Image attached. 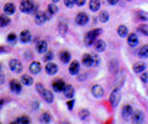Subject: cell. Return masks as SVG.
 Masks as SVG:
<instances>
[{
    "label": "cell",
    "instance_id": "cell-15",
    "mask_svg": "<svg viewBox=\"0 0 148 124\" xmlns=\"http://www.w3.org/2000/svg\"><path fill=\"white\" fill-rule=\"evenodd\" d=\"M94 48H95V51H98V52L105 51V48H106L105 41H103V40H96L95 42H94Z\"/></svg>",
    "mask_w": 148,
    "mask_h": 124
},
{
    "label": "cell",
    "instance_id": "cell-17",
    "mask_svg": "<svg viewBox=\"0 0 148 124\" xmlns=\"http://www.w3.org/2000/svg\"><path fill=\"white\" fill-rule=\"evenodd\" d=\"M30 72L32 73V75H37V73H40L41 72V65H40V62H37V61L31 62V65H30Z\"/></svg>",
    "mask_w": 148,
    "mask_h": 124
},
{
    "label": "cell",
    "instance_id": "cell-18",
    "mask_svg": "<svg viewBox=\"0 0 148 124\" xmlns=\"http://www.w3.org/2000/svg\"><path fill=\"white\" fill-rule=\"evenodd\" d=\"M63 93H64V97H67V98H73V97H74V93H75V91H74V88H73L72 86L67 85L66 87H64V89H63Z\"/></svg>",
    "mask_w": 148,
    "mask_h": 124
},
{
    "label": "cell",
    "instance_id": "cell-14",
    "mask_svg": "<svg viewBox=\"0 0 148 124\" xmlns=\"http://www.w3.org/2000/svg\"><path fill=\"white\" fill-rule=\"evenodd\" d=\"M79 70H80V65L78 61H73L71 63V66H69V73L73 76L78 75V73H79Z\"/></svg>",
    "mask_w": 148,
    "mask_h": 124
},
{
    "label": "cell",
    "instance_id": "cell-37",
    "mask_svg": "<svg viewBox=\"0 0 148 124\" xmlns=\"http://www.w3.org/2000/svg\"><path fill=\"white\" fill-rule=\"evenodd\" d=\"M16 123H31V121H30V118H27V117H18L16 121H15Z\"/></svg>",
    "mask_w": 148,
    "mask_h": 124
},
{
    "label": "cell",
    "instance_id": "cell-6",
    "mask_svg": "<svg viewBox=\"0 0 148 124\" xmlns=\"http://www.w3.org/2000/svg\"><path fill=\"white\" fill-rule=\"evenodd\" d=\"M91 93L95 98H101L104 96V88L99 85H95L91 87Z\"/></svg>",
    "mask_w": 148,
    "mask_h": 124
},
{
    "label": "cell",
    "instance_id": "cell-2",
    "mask_svg": "<svg viewBox=\"0 0 148 124\" xmlns=\"http://www.w3.org/2000/svg\"><path fill=\"white\" fill-rule=\"evenodd\" d=\"M82 62L83 65L86 66V67H91V66H98L100 60L96 55H89V53H85L82 58Z\"/></svg>",
    "mask_w": 148,
    "mask_h": 124
},
{
    "label": "cell",
    "instance_id": "cell-48",
    "mask_svg": "<svg viewBox=\"0 0 148 124\" xmlns=\"http://www.w3.org/2000/svg\"><path fill=\"white\" fill-rule=\"evenodd\" d=\"M8 50L5 48V47H0V52H6Z\"/></svg>",
    "mask_w": 148,
    "mask_h": 124
},
{
    "label": "cell",
    "instance_id": "cell-31",
    "mask_svg": "<svg viewBox=\"0 0 148 124\" xmlns=\"http://www.w3.org/2000/svg\"><path fill=\"white\" fill-rule=\"evenodd\" d=\"M99 20L101 22H106L109 20V12L108 11H103V12H100V15H99Z\"/></svg>",
    "mask_w": 148,
    "mask_h": 124
},
{
    "label": "cell",
    "instance_id": "cell-12",
    "mask_svg": "<svg viewBox=\"0 0 148 124\" xmlns=\"http://www.w3.org/2000/svg\"><path fill=\"white\" fill-rule=\"evenodd\" d=\"M10 89H11V92H14V93H20L21 89H22V86L18 81L12 80L10 82Z\"/></svg>",
    "mask_w": 148,
    "mask_h": 124
},
{
    "label": "cell",
    "instance_id": "cell-9",
    "mask_svg": "<svg viewBox=\"0 0 148 124\" xmlns=\"http://www.w3.org/2000/svg\"><path fill=\"white\" fill-rule=\"evenodd\" d=\"M32 40L31 37V33L29 30H22L21 31V34H20V41L22 44H27V42H30V41Z\"/></svg>",
    "mask_w": 148,
    "mask_h": 124
},
{
    "label": "cell",
    "instance_id": "cell-7",
    "mask_svg": "<svg viewBox=\"0 0 148 124\" xmlns=\"http://www.w3.org/2000/svg\"><path fill=\"white\" fill-rule=\"evenodd\" d=\"M88 21H89V16H88L85 12H79L75 16V22H77L78 25H82L83 26V25H85Z\"/></svg>",
    "mask_w": 148,
    "mask_h": 124
},
{
    "label": "cell",
    "instance_id": "cell-49",
    "mask_svg": "<svg viewBox=\"0 0 148 124\" xmlns=\"http://www.w3.org/2000/svg\"><path fill=\"white\" fill-rule=\"evenodd\" d=\"M3 103H4L3 100H0V109H1V107H3Z\"/></svg>",
    "mask_w": 148,
    "mask_h": 124
},
{
    "label": "cell",
    "instance_id": "cell-41",
    "mask_svg": "<svg viewBox=\"0 0 148 124\" xmlns=\"http://www.w3.org/2000/svg\"><path fill=\"white\" fill-rule=\"evenodd\" d=\"M64 4H66L67 8H73L74 5V0H64Z\"/></svg>",
    "mask_w": 148,
    "mask_h": 124
},
{
    "label": "cell",
    "instance_id": "cell-1",
    "mask_svg": "<svg viewBox=\"0 0 148 124\" xmlns=\"http://www.w3.org/2000/svg\"><path fill=\"white\" fill-rule=\"evenodd\" d=\"M101 33H103V30H101V29H94V30L89 31V33L85 35V37H84V44H85L86 46L94 45V42L96 41V39H98V36L101 35Z\"/></svg>",
    "mask_w": 148,
    "mask_h": 124
},
{
    "label": "cell",
    "instance_id": "cell-33",
    "mask_svg": "<svg viewBox=\"0 0 148 124\" xmlns=\"http://www.w3.org/2000/svg\"><path fill=\"white\" fill-rule=\"evenodd\" d=\"M16 40H17V37H16V35H15V34H12V33H11V34H9V35H8V42H9V44H12V45H14V44H16Z\"/></svg>",
    "mask_w": 148,
    "mask_h": 124
},
{
    "label": "cell",
    "instance_id": "cell-5",
    "mask_svg": "<svg viewBox=\"0 0 148 124\" xmlns=\"http://www.w3.org/2000/svg\"><path fill=\"white\" fill-rule=\"evenodd\" d=\"M120 99H121V92L119 88L114 89L110 94V103L112 107H117V104L120 103Z\"/></svg>",
    "mask_w": 148,
    "mask_h": 124
},
{
    "label": "cell",
    "instance_id": "cell-52",
    "mask_svg": "<svg viewBox=\"0 0 148 124\" xmlns=\"http://www.w3.org/2000/svg\"><path fill=\"white\" fill-rule=\"evenodd\" d=\"M127 1H131V0H127Z\"/></svg>",
    "mask_w": 148,
    "mask_h": 124
},
{
    "label": "cell",
    "instance_id": "cell-20",
    "mask_svg": "<svg viewBox=\"0 0 148 124\" xmlns=\"http://www.w3.org/2000/svg\"><path fill=\"white\" fill-rule=\"evenodd\" d=\"M132 113H133V111H132V107L131 105H123V108H122V117L125 118V119H128L130 117L132 116Z\"/></svg>",
    "mask_w": 148,
    "mask_h": 124
},
{
    "label": "cell",
    "instance_id": "cell-43",
    "mask_svg": "<svg viewBox=\"0 0 148 124\" xmlns=\"http://www.w3.org/2000/svg\"><path fill=\"white\" fill-rule=\"evenodd\" d=\"M4 81H5V76H4L3 71L0 70V85H3V83H4Z\"/></svg>",
    "mask_w": 148,
    "mask_h": 124
},
{
    "label": "cell",
    "instance_id": "cell-30",
    "mask_svg": "<svg viewBox=\"0 0 148 124\" xmlns=\"http://www.w3.org/2000/svg\"><path fill=\"white\" fill-rule=\"evenodd\" d=\"M10 24V19L8 16H0V27H5Z\"/></svg>",
    "mask_w": 148,
    "mask_h": 124
},
{
    "label": "cell",
    "instance_id": "cell-44",
    "mask_svg": "<svg viewBox=\"0 0 148 124\" xmlns=\"http://www.w3.org/2000/svg\"><path fill=\"white\" fill-rule=\"evenodd\" d=\"M67 105H68V109H73V105H74V100H73V99L68 100V102H67Z\"/></svg>",
    "mask_w": 148,
    "mask_h": 124
},
{
    "label": "cell",
    "instance_id": "cell-46",
    "mask_svg": "<svg viewBox=\"0 0 148 124\" xmlns=\"http://www.w3.org/2000/svg\"><path fill=\"white\" fill-rule=\"evenodd\" d=\"M119 1H120V0H108V3L110 4V5H116Z\"/></svg>",
    "mask_w": 148,
    "mask_h": 124
},
{
    "label": "cell",
    "instance_id": "cell-23",
    "mask_svg": "<svg viewBox=\"0 0 148 124\" xmlns=\"http://www.w3.org/2000/svg\"><path fill=\"white\" fill-rule=\"evenodd\" d=\"M89 9L91 11H98L100 9V0H90L89 1Z\"/></svg>",
    "mask_w": 148,
    "mask_h": 124
},
{
    "label": "cell",
    "instance_id": "cell-26",
    "mask_svg": "<svg viewBox=\"0 0 148 124\" xmlns=\"http://www.w3.org/2000/svg\"><path fill=\"white\" fill-rule=\"evenodd\" d=\"M117 34H119V36H121V37H125V36H127V35H128V29H127V26L120 25V26L117 27Z\"/></svg>",
    "mask_w": 148,
    "mask_h": 124
},
{
    "label": "cell",
    "instance_id": "cell-45",
    "mask_svg": "<svg viewBox=\"0 0 148 124\" xmlns=\"http://www.w3.org/2000/svg\"><path fill=\"white\" fill-rule=\"evenodd\" d=\"M141 80H142L143 82H147V81H148V73H146V72L143 73V75L141 76Z\"/></svg>",
    "mask_w": 148,
    "mask_h": 124
},
{
    "label": "cell",
    "instance_id": "cell-8",
    "mask_svg": "<svg viewBox=\"0 0 148 124\" xmlns=\"http://www.w3.org/2000/svg\"><path fill=\"white\" fill-rule=\"evenodd\" d=\"M35 21H36V24H38V25L45 24V22L47 21L46 14H45L43 11H37V12L35 14Z\"/></svg>",
    "mask_w": 148,
    "mask_h": 124
},
{
    "label": "cell",
    "instance_id": "cell-10",
    "mask_svg": "<svg viewBox=\"0 0 148 124\" xmlns=\"http://www.w3.org/2000/svg\"><path fill=\"white\" fill-rule=\"evenodd\" d=\"M36 50H37V52L38 53H46L47 52V42L46 41H37V44H36Z\"/></svg>",
    "mask_w": 148,
    "mask_h": 124
},
{
    "label": "cell",
    "instance_id": "cell-51",
    "mask_svg": "<svg viewBox=\"0 0 148 124\" xmlns=\"http://www.w3.org/2000/svg\"><path fill=\"white\" fill-rule=\"evenodd\" d=\"M0 70H1V66H0Z\"/></svg>",
    "mask_w": 148,
    "mask_h": 124
},
{
    "label": "cell",
    "instance_id": "cell-39",
    "mask_svg": "<svg viewBox=\"0 0 148 124\" xmlns=\"http://www.w3.org/2000/svg\"><path fill=\"white\" fill-rule=\"evenodd\" d=\"M137 14H138V15H140V19H145V20H148V14H147V12L138 11Z\"/></svg>",
    "mask_w": 148,
    "mask_h": 124
},
{
    "label": "cell",
    "instance_id": "cell-22",
    "mask_svg": "<svg viewBox=\"0 0 148 124\" xmlns=\"http://www.w3.org/2000/svg\"><path fill=\"white\" fill-rule=\"evenodd\" d=\"M132 119L135 123H141L143 122V113L141 111H137V112H133L132 113Z\"/></svg>",
    "mask_w": 148,
    "mask_h": 124
},
{
    "label": "cell",
    "instance_id": "cell-32",
    "mask_svg": "<svg viewBox=\"0 0 148 124\" xmlns=\"http://www.w3.org/2000/svg\"><path fill=\"white\" fill-rule=\"evenodd\" d=\"M40 119H41V122H42V123H49L51 122V114L46 112V113H43L42 116H41Z\"/></svg>",
    "mask_w": 148,
    "mask_h": 124
},
{
    "label": "cell",
    "instance_id": "cell-35",
    "mask_svg": "<svg viewBox=\"0 0 148 124\" xmlns=\"http://www.w3.org/2000/svg\"><path fill=\"white\" fill-rule=\"evenodd\" d=\"M48 11H49L51 14H52V15H54V14L58 11L57 5H56V4H51V5H48Z\"/></svg>",
    "mask_w": 148,
    "mask_h": 124
},
{
    "label": "cell",
    "instance_id": "cell-50",
    "mask_svg": "<svg viewBox=\"0 0 148 124\" xmlns=\"http://www.w3.org/2000/svg\"><path fill=\"white\" fill-rule=\"evenodd\" d=\"M53 1H54V3H57V1H58V0H53Z\"/></svg>",
    "mask_w": 148,
    "mask_h": 124
},
{
    "label": "cell",
    "instance_id": "cell-25",
    "mask_svg": "<svg viewBox=\"0 0 148 124\" xmlns=\"http://www.w3.org/2000/svg\"><path fill=\"white\" fill-rule=\"evenodd\" d=\"M21 83L25 85V86H32V83H34V80H32L31 76L24 75V76H21Z\"/></svg>",
    "mask_w": 148,
    "mask_h": 124
},
{
    "label": "cell",
    "instance_id": "cell-16",
    "mask_svg": "<svg viewBox=\"0 0 148 124\" xmlns=\"http://www.w3.org/2000/svg\"><path fill=\"white\" fill-rule=\"evenodd\" d=\"M42 98H43L47 103H52V102H53V99H54V96H53V93H52L51 91L45 89V91L42 92Z\"/></svg>",
    "mask_w": 148,
    "mask_h": 124
},
{
    "label": "cell",
    "instance_id": "cell-3",
    "mask_svg": "<svg viewBox=\"0 0 148 124\" xmlns=\"http://www.w3.org/2000/svg\"><path fill=\"white\" fill-rule=\"evenodd\" d=\"M36 5L32 0H21L20 4V10L22 12H35L36 11Z\"/></svg>",
    "mask_w": 148,
    "mask_h": 124
},
{
    "label": "cell",
    "instance_id": "cell-21",
    "mask_svg": "<svg viewBox=\"0 0 148 124\" xmlns=\"http://www.w3.org/2000/svg\"><path fill=\"white\" fill-rule=\"evenodd\" d=\"M16 10L15 5H14L12 3H8L5 4V6H4V11H5V14H8V15H11V14H14Z\"/></svg>",
    "mask_w": 148,
    "mask_h": 124
},
{
    "label": "cell",
    "instance_id": "cell-36",
    "mask_svg": "<svg viewBox=\"0 0 148 124\" xmlns=\"http://www.w3.org/2000/svg\"><path fill=\"white\" fill-rule=\"evenodd\" d=\"M79 117H80V119L88 118L89 117V111H88V109H82V111L79 112Z\"/></svg>",
    "mask_w": 148,
    "mask_h": 124
},
{
    "label": "cell",
    "instance_id": "cell-38",
    "mask_svg": "<svg viewBox=\"0 0 148 124\" xmlns=\"http://www.w3.org/2000/svg\"><path fill=\"white\" fill-rule=\"evenodd\" d=\"M59 33H61V35H66V33H67V25L66 24H59Z\"/></svg>",
    "mask_w": 148,
    "mask_h": 124
},
{
    "label": "cell",
    "instance_id": "cell-34",
    "mask_svg": "<svg viewBox=\"0 0 148 124\" xmlns=\"http://www.w3.org/2000/svg\"><path fill=\"white\" fill-rule=\"evenodd\" d=\"M45 56H43V61L46 62H49L51 60H53V52H51V51H47L46 53H43Z\"/></svg>",
    "mask_w": 148,
    "mask_h": 124
},
{
    "label": "cell",
    "instance_id": "cell-13",
    "mask_svg": "<svg viewBox=\"0 0 148 124\" xmlns=\"http://www.w3.org/2000/svg\"><path fill=\"white\" fill-rule=\"evenodd\" d=\"M46 72L48 73V75H56V73L58 72V66L56 65L53 62H48L47 65H46Z\"/></svg>",
    "mask_w": 148,
    "mask_h": 124
},
{
    "label": "cell",
    "instance_id": "cell-11",
    "mask_svg": "<svg viewBox=\"0 0 148 124\" xmlns=\"http://www.w3.org/2000/svg\"><path fill=\"white\" fill-rule=\"evenodd\" d=\"M66 86L67 85L64 83L63 80H57V81H54L52 83V87H53V89L56 92H63V89H64V87H66Z\"/></svg>",
    "mask_w": 148,
    "mask_h": 124
},
{
    "label": "cell",
    "instance_id": "cell-28",
    "mask_svg": "<svg viewBox=\"0 0 148 124\" xmlns=\"http://www.w3.org/2000/svg\"><path fill=\"white\" fill-rule=\"evenodd\" d=\"M138 55H140V57H148V45L142 46L138 51Z\"/></svg>",
    "mask_w": 148,
    "mask_h": 124
},
{
    "label": "cell",
    "instance_id": "cell-4",
    "mask_svg": "<svg viewBox=\"0 0 148 124\" xmlns=\"http://www.w3.org/2000/svg\"><path fill=\"white\" fill-rule=\"evenodd\" d=\"M9 67H10V70L14 72V73H20L22 71V63L18 61L17 58H11L10 61H9Z\"/></svg>",
    "mask_w": 148,
    "mask_h": 124
},
{
    "label": "cell",
    "instance_id": "cell-24",
    "mask_svg": "<svg viewBox=\"0 0 148 124\" xmlns=\"http://www.w3.org/2000/svg\"><path fill=\"white\" fill-rule=\"evenodd\" d=\"M59 60H61L63 63H68L69 61H71V53H69L68 51H62L61 53H59Z\"/></svg>",
    "mask_w": 148,
    "mask_h": 124
},
{
    "label": "cell",
    "instance_id": "cell-29",
    "mask_svg": "<svg viewBox=\"0 0 148 124\" xmlns=\"http://www.w3.org/2000/svg\"><path fill=\"white\" fill-rule=\"evenodd\" d=\"M137 31L143 36H148V25H140Z\"/></svg>",
    "mask_w": 148,
    "mask_h": 124
},
{
    "label": "cell",
    "instance_id": "cell-40",
    "mask_svg": "<svg viewBox=\"0 0 148 124\" xmlns=\"http://www.w3.org/2000/svg\"><path fill=\"white\" fill-rule=\"evenodd\" d=\"M36 89H37V92H38V93H41V94H42V92L45 91L43 86L41 85V83H37V85H36Z\"/></svg>",
    "mask_w": 148,
    "mask_h": 124
},
{
    "label": "cell",
    "instance_id": "cell-42",
    "mask_svg": "<svg viewBox=\"0 0 148 124\" xmlns=\"http://www.w3.org/2000/svg\"><path fill=\"white\" fill-rule=\"evenodd\" d=\"M74 4L77 6H83L85 4V0H74Z\"/></svg>",
    "mask_w": 148,
    "mask_h": 124
},
{
    "label": "cell",
    "instance_id": "cell-47",
    "mask_svg": "<svg viewBox=\"0 0 148 124\" xmlns=\"http://www.w3.org/2000/svg\"><path fill=\"white\" fill-rule=\"evenodd\" d=\"M38 108V102H35L34 103V109H37Z\"/></svg>",
    "mask_w": 148,
    "mask_h": 124
},
{
    "label": "cell",
    "instance_id": "cell-27",
    "mask_svg": "<svg viewBox=\"0 0 148 124\" xmlns=\"http://www.w3.org/2000/svg\"><path fill=\"white\" fill-rule=\"evenodd\" d=\"M145 68H146V65L145 63H141V62H137L133 65V71H135L136 73H141L145 71Z\"/></svg>",
    "mask_w": 148,
    "mask_h": 124
},
{
    "label": "cell",
    "instance_id": "cell-19",
    "mask_svg": "<svg viewBox=\"0 0 148 124\" xmlns=\"http://www.w3.org/2000/svg\"><path fill=\"white\" fill-rule=\"evenodd\" d=\"M127 44L131 46V47H135L138 45V37L136 36V34H131L127 36Z\"/></svg>",
    "mask_w": 148,
    "mask_h": 124
}]
</instances>
